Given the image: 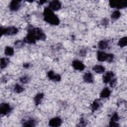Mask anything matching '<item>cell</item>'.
<instances>
[{"label": "cell", "mask_w": 127, "mask_h": 127, "mask_svg": "<svg viewBox=\"0 0 127 127\" xmlns=\"http://www.w3.org/2000/svg\"><path fill=\"white\" fill-rule=\"evenodd\" d=\"M43 15L44 20L50 24L58 25L60 23V20L58 16L48 7L44 8Z\"/></svg>", "instance_id": "6da1fadb"}, {"label": "cell", "mask_w": 127, "mask_h": 127, "mask_svg": "<svg viewBox=\"0 0 127 127\" xmlns=\"http://www.w3.org/2000/svg\"><path fill=\"white\" fill-rule=\"evenodd\" d=\"M28 34L36 41L45 40L46 39V35L40 28L33 27L31 25L28 27Z\"/></svg>", "instance_id": "7a4b0ae2"}, {"label": "cell", "mask_w": 127, "mask_h": 127, "mask_svg": "<svg viewBox=\"0 0 127 127\" xmlns=\"http://www.w3.org/2000/svg\"><path fill=\"white\" fill-rule=\"evenodd\" d=\"M114 57V55L112 54H107L102 51H98L97 52V59L100 62L107 61L110 63L113 60Z\"/></svg>", "instance_id": "3957f363"}, {"label": "cell", "mask_w": 127, "mask_h": 127, "mask_svg": "<svg viewBox=\"0 0 127 127\" xmlns=\"http://www.w3.org/2000/svg\"><path fill=\"white\" fill-rule=\"evenodd\" d=\"M18 32V29L14 26H10L6 28L0 27V35H13Z\"/></svg>", "instance_id": "277c9868"}, {"label": "cell", "mask_w": 127, "mask_h": 127, "mask_svg": "<svg viewBox=\"0 0 127 127\" xmlns=\"http://www.w3.org/2000/svg\"><path fill=\"white\" fill-rule=\"evenodd\" d=\"M109 5L111 7H116L118 9L125 8L127 6V0H111L109 2Z\"/></svg>", "instance_id": "5b68a950"}, {"label": "cell", "mask_w": 127, "mask_h": 127, "mask_svg": "<svg viewBox=\"0 0 127 127\" xmlns=\"http://www.w3.org/2000/svg\"><path fill=\"white\" fill-rule=\"evenodd\" d=\"M11 108L7 103H1L0 106V113L1 115H5L10 112Z\"/></svg>", "instance_id": "8992f818"}, {"label": "cell", "mask_w": 127, "mask_h": 127, "mask_svg": "<svg viewBox=\"0 0 127 127\" xmlns=\"http://www.w3.org/2000/svg\"><path fill=\"white\" fill-rule=\"evenodd\" d=\"M62 6V4L61 2L59 0H53L49 3V8L52 10H58L61 8Z\"/></svg>", "instance_id": "52a82bcc"}, {"label": "cell", "mask_w": 127, "mask_h": 127, "mask_svg": "<svg viewBox=\"0 0 127 127\" xmlns=\"http://www.w3.org/2000/svg\"><path fill=\"white\" fill-rule=\"evenodd\" d=\"M62 124V120L59 117H56L52 118L49 121V125L51 127H57L61 126Z\"/></svg>", "instance_id": "ba28073f"}, {"label": "cell", "mask_w": 127, "mask_h": 127, "mask_svg": "<svg viewBox=\"0 0 127 127\" xmlns=\"http://www.w3.org/2000/svg\"><path fill=\"white\" fill-rule=\"evenodd\" d=\"M72 65L74 69L78 70H82L85 68L84 64L78 60L73 61L72 63Z\"/></svg>", "instance_id": "9c48e42d"}, {"label": "cell", "mask_w": 127, "mask_h": 127, "mask_svg": "<svg viewBox=\"0 0 127 127\" xmlns=\"http://www.w3.org/2000/svg\"><path fill=\"white\" fill-rule=\"evenodd\" d=\"M119 120V117L117 113H114L112 115L111 121L109 123L110 127H118L119 125L117 123V122Z\"/></svg>", "instance_id": "30bf717a"}, {"label": "cell", "mask_w": 127, "mask_h": 127, "mask_svg": "<svg viewBox=\"0 0 127 127\" xmlns=\"http://www.w3.org/2000/svg\"><path fill=\"white\" fill-rule=\"evenodd\" d=\"M47 75L50 79L55 81H59L61 79V76L59 74H55L52 70L49 71L48 72Z\"/></svg>", "instance_id": "8fae6325"}, {"label": "cell", "mask_w": 127, "mask_h": 127, "mask_svg": "<svg viewBox=\"0 0 127 127\" xmlns=\"http://www.w3.org/2000/svg\"><path fill=\"white\" fill-rule=\"evenodd\" d=\"M114 75L115 74L113 72V71H108L106 72L103 76V82L105 83L109 82L114 76Z\"/></svg>", "instance_id": "7c38bea8"}, {"label": "cell", "mask_w": 127, "mask_h": 127, "mask_svg": "<svg viewBox=\"0 0 127 127\" xmlns=\"http://www.w3.org/2000/svg\"><path fill=\"white\" fill-rule=\"evenodd\" d=\"M20 1L12 0L10 3V9L12 11H16L20 7Z\"/></svg>", "instance_id": "4fadbf2b"}, {"label": "cell", "mask_w": 127, "mask_h": 127, "mask_svg": "<svg viewBox=\"0 0 127 127\" xmlns=\"http://www.w3.org/2000/svg\"><path fill=\"white\" fill-rule=\"evenodd\" d=\"M83 80L87 83H92L93 82V76L91 73L87 72L84 74L83 77Z\"/></svg>", "instance_id": "5bb4252c"}, {"label": "cell", "mask_w": 127, "mask_h": 127, "mask_svg": "<svg viewBox=\"0 0 127 127\" xmlns=\"http://www.w3.org/2000/svg\"><path fill=\"white\" fill-rule=\"evenodd\" d=\"M111 94V91L107 87L104 88L100 93V97L102 98H107L110 96Z\"/></svg>", "instance_id": "9a60e30c"}, {"label": "cell", "mask_w": 127, "mask_h": 127, "mask_svg": "<svg viewBox=\"0 0 127 127\" xmlns=\"http://www.w3.org/2000/svg\"><path fill=\"white\" fill-rule=\"evenodd\" d=\"M36 121L33 119H30L23 123V126L24 127H34L36 125Z\"/></svg>", "instance_id": "2e32d148"}, {"label": "cell", "mask_w": 127, "mask_h": 127, "mask_svg": "<svg viewBox=\"0 0 127 127\" xmlns=\"http://www.w3.org/2000/svg\"><path fill=\"white\" fill-rule=\"evenodd\" d=\"M93 70L97 73H102L105 71V67L101 65H96L93 67Z\"/></svg>", "instance_id": "e0dca14e"}, {"label": "cell", "mask_w": 127, "mask_h": 127, "mask_svg": "<svg viewBox=\"0 0 127 127\" xmlns=\"http://www.w3.org/2000/svg\"><path fill=\"white\" fill-rule=\"evenodd\" d=\"M108 45H109V44H108V42L107 41L102 40V41H100L98 43V46L100 49L103 50V49H106L108 47Z\"/></svg>", "instance_id": "ac0fdd59"}, {"label": "cell", "mask_w": 127, "mask_h": 127, "mask_svg": "<svg viewBox=\"0 0 127 127\" xmlns=\"http://www.w3.org/2000/svg\"><path fill=\"white\" fill-rule=\"evenodd\" d=\"M43 97H44V94L42 93H38L35 96L34 101L36 105H38L41 103V100H42Z\"/></svg>", "instance_id": "d6986e66"}, {"label": "cell", "mask_w": 127, "mask_h": 127, "mask_svg": "<svg viewBox=\"0 0 127 127\" xmlns=\"http://www.w3.org/2000/svg\"><path fill=\"white\" fill-rule=\"evenodd\" d=\"M100 105V103L99 100H98V99L95 100L91 105L92 111L93 112H94V111L97 110L99 108Z\"/></svg>", "instance_id": "ffe728a7"}, {"label": "cell", "mask_w": 127, "mask_h": 127, "mask_svg": "<svg viewBox=\"0 0 127 127\" xmlns=\"http://www.w3.org/2000/svg\"><path fill=\"white\" fill-rule=\"evenodd\" d=\"M118 44V45L121 47H124L126 46L127 44V37L125 36L120 39Z\"/></svg>", "instance_id": "44dd1931"}, {"label": "cell", "mask_w": 127, "mask_h": 127, "mask_svg": "<svg viewBox=\"0 0 127 127\" xmlns=\"http://www.w3.org/2000/svg\"><path fill=\"white\" fill-rule=\"evenodd\" d=\"M9 63L8 59L2 58L0 59V67L1 69L5 67Z\"/></svg>", "instance_id": "7402d4cb"}, {"label": "cell", "mask_w": 127, "mask_h": 127, "mask_svg": "<svg viewBox=\"0 0 127 127\" xmlns=\"http://www.w3.org/2000/svg\"><path fill=\"white\" fill-rule=\"evenodd\" d=\"M4 54L7 56H12L14 54V50L11 47L7 46L5 48Z\"/></svg>", "instance_id": "603a6c76"}, {"label": "cell", "mask_w": 127, "mask_h": 127, "mask_svg": "<svg viewBox=\"0 0 127 127\" xmlns=\"http://www.w3.org/2000/svg\"><path fill=\"white\" fill-rule=\"evenodd\" d=\"M121 16V13L119 10L114 11L111 14V18L114 20L118 19Z\"/></svg>", "instance_id": "cb8c5ba5"}, {"label": "cell", "mask_w": 127, "mask_h": 127, "mask_svg": "<svg viewBox=\"0 0 127 127\" xmlns=\"http://www.w3.org/2000/svg\"><path fill=\"white\" fill-rule=\"evenodd\" d=\"M24 90L23 88L19 84H16L14 87V91L18 93L22 92Z\"/></svg>", "instance_id": "d4e9b609"}, {"label": "cell", "mask_w": 127, "mask_h": 127, "mask_svg": "<svg viewBox=\"0 0 127 127\" xmlns=\"http://www.w3.org/2000/svg\"><path fill=\"white\" fill-rule=\"evenodd\" d=\"M29 77L27 76H23L21 77L19 79V81L20 82H21L23 84H26L27 83H28L29 81Z\"/></svg>", "instance_id": "484cf974"}, {"label": "cell", "mask_w": 127, "mask_h": 127, "mask_svg": "<svg viewBox=\"0 0 127 127\" xmlns=\"http://www.w3.org/2000/svg\"><path fill=\"white\" fill-rule=\"evenodd\" d=\"M110 82V86L111 87H114L117 83V79L116 78H114V79H112L109 82Z\"/></svg>", "instance_id": "4316f807"}, {"label": "cell", "mask_w": 127, "mask_h": 127, "mask_svg": "<svg viewBox=\"0 0 127 127\" xmlns=\"http://www.w3.org/2000/svg\"><path fill=\"white\" fill-rule=\"evenodd\" d=\"M109 23V19L107 18H103L101 21V24L103 25H107Z\"/></svg>", "instance_id": "83f0119b"}, {"label": "cell", "mask_w": 127, "mask_h": 127, "mask_svg": "<svg viewBox=\"0 0 127 127\" xmlns=\"http://www.w3.org/2000/svg\"><path fill=\"white\" fill-rule=\"evenodd\" d=\"M23 42H24L23 41ZM23 42H22V41H21L18 40V41H17L15 43V46L16 47H18V48L21 47L22 46L23 44Z\"/></svg>", "instance_id": "f1b7e54d"}, {"label": "cell", "mask_w": 127, "mask_h": 127, "mask_svg": "<svg viewBox=\"0 0 127 127\" xmlns=\"http://www.w3.org/2000/svg\"><path fill=\"white\" fill-rule=\"evenodd\" d=\"M80 55L81 56H85L86 55V52L85 50H81L80 51V53H79Z\"/></svg>", "instance_id": "f546056e"}, {"label": "cell", "mask_w": 127, "mask_h": 127, "mask_svg": "<svg viewBox=\"0 0 127 127\" xmlns=\"http://www.w3.org/2000/svg\"><path fill=\"white\" fill-rule=\"evenodd\" d=\"M30 66V64L29 63H24L23 64V67L25 68H28Z\"/></svg>", "instance_id": "4dcf8cb0"}, {"label": "cell", "mask_w": 127, "mask_h": 127, "mask_svg": "<svg viewBox=\"0 0 127 127\" xmlns=\"http://www.w3.org/2000/svg\"><path fill=\"white\" fill-rule=\"evenodd\" d=\"M45 2H46V1H40L39 2V4H43V3Z\"/></svg>", "instance_id": "1f68e13d"}]
</instances>
